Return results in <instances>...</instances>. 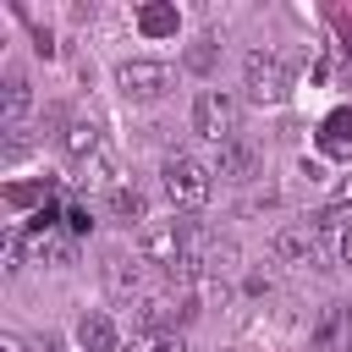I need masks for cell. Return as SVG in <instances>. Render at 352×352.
<instances>
[{
    "label": "cell",
    "mask_w": 352,
    "mask_h": 352,
    "mask_svg": "<svg viewBox=\"0 0 352 352\" xmlns=\"http://www.w3.org/2000/svg\"><path fill=\"white\" fill-rule=\"evenodd\" d=\"M336 209H346V214H352V176L336 187Z\"/></svg>",
    "instance_id": "17"
},
{
    "label": "cell",
    "mask_w": 352,
    "mask_h": 352,
    "mask_svg": "<svg viewBox=\"0 0 352 352\" xmlns=\"http://www.w3.org/2000/svg\"><path fill=\"white\" fill-rule=\"evenodd\" d=\"M138 28H143V38H170L176 33V6H143Z\"/></svg>",
    "instance_id": "15"
},
{
    "label": "cell",
    "mask_w": 352,
    "mask_h": 352,
    "mask_svg": "<svg viewBox=\"0 0 352 352\" xmlns=\"http://www.w3.org/2000/svg\"><path fill=\"white\" fill-rule=\"evenodd\" d=\"M236 116H242V110H236V99H231L226 88H204V94L192 99V132L209 138V143H220V148L236 138Z\"/></svg>",
    "instance_id": "3"
},
{
    "label": "cell",
    "mask_w": 352,
    "mask_h": 352,
    "mask_svg": "<svg viewBox=\"0 0 352 352\" xmlns=\"http://www.w3.org/2000/svg\"><path fill=\"white\" fill-rule=\"evenodd\" d=\"M242 82H248V99H253V104H280L286 88H292L280 55H270V50H253V55L242 60Z\"/></svg>",
    "instance_id": "4"
},
{
    "label": "cell",
    "mask_w": 352,
    "mask_h": 352,
    "mask_svg": "<svg viewBox=\"0 0 352 352\" xmlns=\"http://www.w3.org/2000/svg\"><path fill=\"white\" fill-rule=\"evenodd\" d=\"M275 253H280L292 270H308V264H319V231H314V226H286V231L275 236Z\"/></svg>",
    "instance_id": "6"
},
{
    "label": "cell",
    "mask_w": 352,
    "mask_h": 352,
    "mask_svg": "<svg viewBox=\"0 0 352 352\" xmlns=\"http://www.w3.org/2000/svg\"><path fill=\"white\" fill-rule=\"evenodd\" d=\"M104 209H110V220H121V226H143V220H148V204H143L138 187H110Z\"/></svg>",
    "instance_id": "10"
},
{
    "label": "cell",
    "mask_w": 352,
    "mask_h": 352,
    "mask_svg": "<svg viewBox=\"0 0 352 352\" xmlns=\"http://www.w3.org/2000/svg\"><path fill=\"white\" fill-rule=\"evenodd\" d=\"M121 352H182V336L176 330H132Z\"/></svg>",
    "instance_id": "14"
},
{
    "label": "cell",
    "mask_w": 352,
    "mask_h": 352,
    "mask_svg": "<svg viewBox=\"0 0 352 352\" xmlns=\"http://www.w3.org/2000/svg\"><path fill=\"white\" fill-rule=\"evenodd\" d=\"M160 182H165V198L170 209H204L209 192H214V165L192 160V154H170L160 165Z\"/></svg>",
    "instance_id": "2"
},
{
    "label": "cell",
    "mask_w": 352,
    "mask_h": 352,
    "mask_svg": "<svg viewBox=\"0 0 352 352\" xmlns=\"http://www.w3.org/2000/svg\"><path fill=\"white\" fill-rule=\"evenodd\" d=\"M336 248H341V258L352 264V214H346V220L336 226Z\"/></svg>",
    "instance_id": "16"
},
{
    "label": "cell",
    "mask_w": 352,
    "mask_h": 352,
    "mask_svg": "<svg viewBox=\"0 0 352 352\" xmlns=\"http://www.w3.org/2000/svg\"><path fill=\"white\" fill-rule=\"evenodd\" d=\"M0 352H28V346H22V336H0Z\"/></svg>",
    "instance_id": "18"
},
{
    "label": "cell",
    "mask_w": 352,
    "mask_h": 352,
    "mask_svg": "<svg viewBox=\"0 0 352 352\" xmlns=\"http://www.w3.org/2000/svg\"><path fill=\"white\" fill-rule=\"evenodd\" d=\"M116 88H121L126 99L148 104V99H160V94L170 88V66H165V60H121V66H116Z\"/></svg>",
    "instance_id": "5"
},
{
    "label": "cell",
    "mask_w": 352,
    "mask_h": 352,
    "mask_svg": "<svg viewBox=\"0 0 352 352\" xmlns=\"http://www.w3.org/2000/svg\"><path fill=\"white\" fill-rule=\"evenodd\" d=\"M138 253L160 270H170V280H192L198 253H192V220H148L138 231Z\"/></svg>",
    "instance_id": "1"
},
{
    "label": "cell",
    "mask_w": 352,
    "mask_h": 352,
    "mask_svg": "<svg viewBox=\"0 0 352 352\" xmlns=\"http://www.w3.org/2000/svg\"><path fill=\"white\" fill-rule=\"evenodd\" d=\"M60 148H66L72 160H88V154H99V126H94V121H66V132H60Z\"/></svg>",
    "instance_id": "12"
},
{
    "label": "cell",
    "mask_w": 352,
    "mask_h": 352,
    "mask_svg": "<svg viewBox=\"0 0 352 352\" xmlns=\"http://www.w3.org/2000/svg\"><path fill=\"white\" fill-rule=\"evenodd\" d=\"M253 170H258V154H253L242 138H231V143L220 148V165H214V176H226V182H253Z\"/></svg>",
    "instance_id": "8"
},
{
    "label": "cell",
    "mask_w": 352,
    "mask_h": 352,
    "mask_svg": "<svg viewBox=\"0 0 352 352\" xmlns=\"http://www.w3.org/2000/svg\"><path fill=\"white\" fill-rule=\"evenodd\" d=\"M346 341H352V319H346L341 302H330L319 330H314V352H346Z\"/></svg>",
    "instance_id": "7"
},
{
    "label": "cell",
    "mask_w": 352,
    "mask_h": 352,
    "mask_svg": "<svg viewBox=\"0 0 352 352\" xmlns=\"http://www.w3.org/2000/svg\"><path fill=\"white\" fill-rule=\"evenodd\" d=\"M28 110H33V88H28V77H22V72H11V77H6V94H0V121H6V126H16Z\"/></svg>",
    "instance_id": "9"
},
{
    "label": "cell",
    "mask_w": 352,
    "mask_h": 352,
    "mask_svg": "<svg viewBox=\"0 0 352 352\" xmlns=\"http://www.w3.org/2000/svg\"><path fill=\"white\" fill-rule=\"evenodd\" d=\"M77 341H82V352H116V324L104 314H82L77 319Z\"/></svg>",
    "instance_id": "11"
},
{
    "label": "cell",
    "mask_w": 352,
    "mask_h": 352,
    "mask_svg": "<svg viewBox=\"0 0 352 352\" xmlns=\"http://www.w3.org/2000/svg\"><path fill=\"white\" fill-rule=\"evenodd\" d=\"M104 280H110L116 297H138V292H143V264H132V258H110Z\"/></svg>",
    "instance_id": "13"
}]
</instances>
